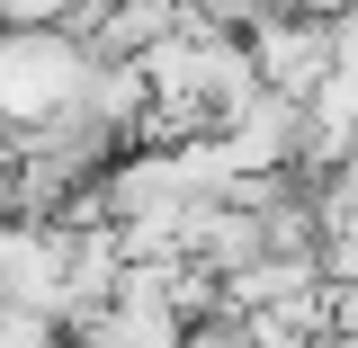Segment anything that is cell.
Listing matches in <instances>:
<instances>
[{
  "instance_id": "cell-1",
  "label": "cell",
  "mask_w": 358,
  "mask_h": 348,
  "mask_svg": "<svg viewBox=\"0 0 358 348\" xmlns=\"http://www.w3.org/2000/svg\"><path fill=\"white\" fill-rule=\"evenodd\" d=\"M90 89V45L72 27H36V36H0V134H36L81 116Z\"/></svg>"
}]
</instances>
